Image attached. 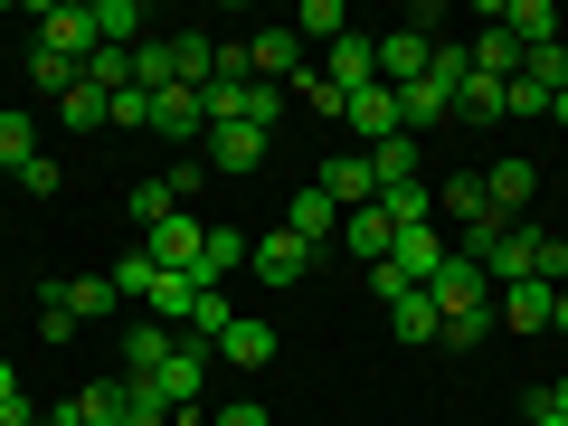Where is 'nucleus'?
Listing matches in <instances>:
<instances>
[{"instance_id":"nucleus-1","label":"nucleus","mask_w":568,"mask_h":426,"mask_svg":"<svg viewBox=\"0 0 568 426\" xmlns=\"http://www.w3.org/2000/svg\"><path fill=\"white\" fill-rule=\"evenodd\" d=\"M133 388H152V398H162V417H181V426H190V417H209V407H200V398H209V351L171 342V361L152 369V379H133Z\"/></svg>"},{"instance_id":"nucleus-2","label":"nucleus","mask_w":568,"mask_h":426,"mask_svg":"<svg viewBox=\"0 0 568 426\" xmlns=\"http://www.w3.org/2000/svg\"><path fill=\"white\" fill-rule=\"evenodd\" d=\"M426 294H436V332H446V323H465V313H493V275H484L474 256H446Z\"/></svg>"},{"instance_id":"nucleus-3","label":"nucleus","mask_w":568,"mask_h":426,"mask_svg":"<svg viewBox=\"0 0 568 426\" xmlns=\"http://www.w3.org/2000/svg\"><path fill=\"white\" fill-rule=\"evenodd\" d=\"M426 67H436V20H407V29H379V85L398 95V85H417Z\"/></svg>"},{"instance_id":"nucleus-4","label":"nucleus","mask_w":568,"mask_h":426,"mask_svg":"<svg viewBox=\"0 0 568 426\" xmlns=\"http://www.w3.org/2000/svg\"><path fill=\"white\" fill-rule=\"evenodd\" d=\"M246 265H256L265 284H304L313 265H323V246H304L294 227H265V237H246Z\"/></svg>"},{"instance_id":"nucleus-5","label":"nucleus","mask_w":568,"mask_h":426,"mask_svg":"<svg viewBox=\"0 0 568 426\" xmlns=\"http://www.w3.org/2000/svg\"><path fill=\"white\" fill-rule=\"evenodd\" d=\"M200 237H209V219H190V209H181V219H162L152 237H142V256L162 265V275H190V284H200Z\"/></svg>"},{"instance_id":"nucleus-6","label":"nucleus","mask_w":568,"mask_h":426,"mask_svg":"<svg viewBox=\"0 0 568 426\" xmlns=\"http://www.w3.org/2000/svg\"><path fill=\"white\" fill-rule=\"evenodd\" d=\"M313 190H323L342 219H351V209H369V200H379V181H369V152H332V162L313 171Z\"/></svg>"},{"instance_id":"nucleus-7","label":"nucleus","mask_w":568,"mask_h":426,"mask_svg":"<svg viewBox=\"0 0 568 426\" xmlns=\"http://www.w3.org/2000/svg\"><path fill=\"white\" fill-rule=\"evenodd\" d=\"M48 304H58L67 323H114L123 294H114V275H67V284H48Z\"/></svg>"},{"instance_id":"nucleus-8","label":"nucleus","mask_w":568,"mask_h":426,"mask_svg":"<svg viewBox=\"0 0 568 426\" xmlns=\"http://www.w3.org/2000/svg\"><path fill=\"white\" fill-rule=\"evenodd\" d=\"M549 304H559V284H503L493 294V332H549Z\"/></svg>"},{"instance_id":"nucleus-9","label":"nucleus","mask_w":568,"mask_h":426,"mask_svg":"<svg viewBox=\"0 0 568 426\" xmlns=\"http://www.w3.org/2000/svg\"><path fill=\"white\" fill-rule=\"evenodd\" d=\"M246 77L294 85V77H304V39H294V29H256V39H246Z\"/></svg>"},{"instance_id":"nucleus-10","label":"nucleus","mask_w":568,"mask_h":426,"mask_svg":"<svg viewBox=\"0 0 568 426\" xmlns=\"http://www.w3.org/2000/svg\"><path fill=\"white\" fill-rule=\"evenodd\" d=\"M265 142H275V133H256V123H209V171L246 181V171L265 162Z\"/></svg>"},{"instance_id":"nucleus-11","label":"nucleus","mask_w":568,"mask_h":426,"mask_svg":"<svg viewBox=\"0 0 568 426\" xmlns=\"http://www.w3.org/2000/svg\"><path fill=\"white\" fill-rule=\"evenodd\" d=\"M323 77L342 85V95L379 85V39H361V29H351V39H332V48H323Z\"/></svg>"},{"instance_id":"nucleus-12","label":"nucleus","mask_w":568,"mask_h":426,"mask_svg":"<svg viewBox=\"0 0 568 426\" xmlns=\"http://www.w3.org/2000/svg\"><path fill=\"white\" fill-rule=\"evenodd\" d=\"M284 227H294V237H304V246H342V209H332L323 200V190H294V200H284Z\"/></svg>"},{"instance_id":"nucleus-13","label":"nucleus","mask_w":568,"mask_h":426,"mask_svg":"<svg viewBox=\"0 0 568 426\" xmlns=\"http://www.w3.org/2000/svg\"><path fill=\"white\" fill-rule=\"evenodd\" d=\"M342 123L361 133V152H369V142L398 133V95H388V85H361V95H342Z\"/></svg>"},{"instance_id":"nucleus-14","label":"nucleus","mask_w":568,"mask_h":426,"mask_svg":"<svg viewBox=\"0 0 568 426\" xmlns=\"http://www.w3.org/2000/svg\"><path fill=\"white\" fill-rule=\"evenodd\" d=\"M369 181H379V190L426 181V142H417V133H388V142H369Z\"/></svg>"},{"instance_id":"nucleus-15","label":"nucleus","mask_w":568,"mask_h":426,"mask_svg":"<svg viewBox=\"0 0 568 426\" xmlns=\"http://www.w3.org/2000/svg\"><path fill=\"white\" fill-rule=\"evenodd\" d=\"M39 48H58V58L85 67V48H95V10H58V0H48V10H39Z\"/></svg>"},{"instance_id":"nucleus-16","label":"nucleus","mask_w":568,"mask_h":426,"mask_svg":"<svg viewBox=\"0 0 568 426\" xmlns=\"http://www.w3.org/2000/svg\"><path fill=\"white\" fill-rule=\"evenodd\" d=\"M219 361H227V369H265V361H275V323H256V313H237V323L219 332Z\"/></svg>"},{"instance_id":"nucleus-17","label":"nucleus","mask_w":568,"mask_h":426,"mask_svg":"<svg viewBox=\"0 0 568 426\" xmlns=\"http://www.w3.org/2000/svg\"><path fill=\"white\" fill-rule=\"evenodd\" d=\"M493 29H511V48H549L559 39V10H549V0H503Z\"/></svg>"},{"instance_id":"nucleus-18","label":"nucleus","mask_w":568,"mask_h":426,"mask_svg":"<svg viewBox=\"0 0 568 426\" xmlns=\"http://www.w3.org/2000/svg\"><path fill=\"white\" fill-rule=\"evenodd\" d=\"M465 67H474V77H493V85H511V77H521L511 29H474V39H465Z\"/></svg>"},{"instance_id":"nucleus-19","label":"nucleus","mask_w":568,"mask_h":426,"mask_svg":"<svg viewBox=\"0 0 568 426\" xmlns=\"http://www.w3.org/2000/svg\"><path fill=\"white\" fill-rule=\"evenodd\" d=\"M342 246H351V256H369V265H388V256H398V227L379 219V200H369V209H351V219H342Z\"/></svg>"},{"instance_id":"nucleus-20","label":"nucleus","mask_w":568,"mask_h":426,"mask_svg":"<svg viewBox=\"0 0 568 426\" xmlns=\"http://www.w3.org/2000/svg\"><path fill=\"white\" fill-rule=\"evenodd\" d=\"M29 162H39V114H29V104H0V171L20 181Z\"/></svg>"},{"instance_id":"nucleus-21","label":"nucleus","mask_w":568,"mask_h":426,"mask_svg":"<svg viewBox=\"0 0 568 426\" xmlns=\"http://www.w3.org/2000/svg\"><path fill=\"white\" fill-rule=\"evenodd\" d=\"M484 190H493V219H521V200L540 190V171L511 152V162H493V171H484Z\"/></svg>"},{"instance_id":"nucleus-22","label":"nucleus","mask_w":568,"mask_h":426,"mask_svg":"<svg viewBox=\"0 0 568 426\" xmlns=\"http://www.w3.org/2000/svg\"><path fill=\"white\" fill-rule=\"evenodd\" d=\"M436 209H446V219H465V227H484V219H493L484 171H455V181H436Z\"/></svg>"},{"instance_id":"nucleus-23","label":"nucleus","mask_w":568,"mask_h":426,"mask_svg":"<svg viewBox=\"0 0 568 426\" xmlns=\"http://www.w3.org/2000/svg\"><path fill=\"white\" fill-rule=\"evenodd\" d=\"M171 48V85H209L219 77V39H200V29H181V39H162Z\"/></svg>"},{"instance_id":"nucleus-24","label":"nucleus","mask_w":568,"mask_h":426,"mask_svg":"<svg viewBox=\"0 0 568 426\" xmlns=\"http://www.w3.org/2000/svg\"><path fill=\"white\" fill-rule=\"evenodd\" d=\"M379 219L398 227V237H407V227H436V190H426V181H398V190H379Z\"/></svg>"},{"instance_id":"nucleus-25","label":"nucleus","mask_w":568,"mask_h":426,"mask_svg":"<svg viewBox=\"0 0 568 426\" xmlns=\"http://www.w3.org/2000/svg\"><path fill=\"white\" fill-rule=\"evenodd\" d=\"M77 426H123V407H133V379H95V388H77Z\"/></svg>"},{"instance_id":"nucleus-26","label":"nucleus","mask_w":568,"mask_h":426,"mask_svg":"<svg viewBox=\"0 0 568 426\" xmlns=\"http://www.w3.org/2000/svg\"><path fill=\"white\" fill-rule=\"evenodd\" d=\"M190 304H200V284H190V275H152V294H142V313H152L162 332H181Z\"/></svg>"},{"instance_id":"nucleus-27","label":"nucleus","mask_w":568,"mask_h":426,"mask_svg":"<svg viewBox=\"0 0 568 426\" xmlns=\"http://www.w3.org/2000/svg\"><path fill=\"white\" fill-rule=\"evenodd\" d=\"M237 265H246V237H237V227H219V219H209V237H200V284H227Z\"/></svg>"},{"instance_id":"nucleus-28","label":"nucleus","mask_w":568,"mask_h":426,"mask_svg":"<svg viewBox=\"0 0 568 426\" xmlns=\"http://www.w3.org/2000/svg\"><path fill=\"white\" fill-rule=\"evenodd\" d=\"M142 29H152V20H142V0H95V39L104 48H142Z\"/></svg>"},{"instance_id":"nucleus-29","label":"nucleus","mask_w":568,"mask_h":426,"mask_svg":"<svg viewBox=\"0 0 568 426\" xmlns=\"http://www.w3.org/2000/svg\"><path fill=\"white\" fill-rule=\"evenodd\" d=\"M58 123H67V133H95V123H114V95H95V85H67V95H58Z\"/></svg>"},{"instance_id":"nucleus-30","label":"nucleus","mask_w":568,"mask_h":426,"mask_svg":"<svg viewBox=\"0 0 568 426\" xmlns=\"http://www.w3.org/2000/svg\"><path fill=\"white\" fill-rule=\"evenodd\" d=\"M171 342H181V332H162V323H152V332H123V379H152V369L171 361Z\"/></svg>"},{"instance_id":"nucleus-31","label":"nucleus","mask_w":568,"mask_h":426,"mask_svg":"<svg viewBox=\"0 0 568 426\" xmlns=\"http://www.w3.org/2000/svg\"><path fill=\"white\" fill-rule=\"evenodd\" d=\"M284 29H294V39H351V10H342V0H304V10H294V20H284Z\"/></svg>"},{"instance_id":"nucleus-32","label":"nucleus","mask_w":568,"mask_h":426,"mask_svg":"<svg viewBox=\"0 0 568 426\" xmlns=\"http://www.w3.org/2000/svg\"><path fill=\"white\" fill-rule=\"evenodd\" d=\"M162 219H181V190H171V171H162V181H133V227L152 237Z\"/></svg>"},{"instance_id":"nucleus-33","label":"nucleus","mask_w":568,"mask_h":426,"mask_svg":"<svg viewBox=\"0 0 568 426\" xmlns=\"http://www.w3.org/2000/svg\"><path fill=\"white\" fill-rule=\"evenodd\" d=\"M446 256H455V246L436 237V227H407V237H398V265H407L417 284H436V265H446Z\"/></svg>"},{"instance_id":"nucleus-34","label":"nucleus","mask_w":568,"mask_h":426,"mask_svg":"<svg viewBox=\"0 0 568 426\" xmlns=\"http://www.w3.org/2000/svg\"><path fill=\"white\" fill-rule=\"evenodd\" d=\"M521 85H540V95H568V48H521Z\"/></svg>"},{"instance_id":"nucleus-35","label":"nucleus","mask_w":568,"mask_h":426,"mask_svg":"<svg viewBox=\"0 0 568 426\" xmlns=\"http://www.w3.org/2000/svg\"><path fill=\"white\" fill-rule=\"evenodd\" d=\"M503 95H511V85H493V77H465L455 114H465V123H503Z\"/></svg>"},{"instance_id":"nucleus-36","label":"nucleus","mask_w":568,"mask_h":426,"mask_svg":"<svg viewBox=\"0 0 568 426\" xmlns=\"http://www.w3.org/2000/svg\"><path fill=\"white\" fill-rule=\"evenodd\" d=\"M388 323H398V342H436V294L417 284V294H407V304L388 313Z\"/></svg>"},{"instance_id":"nucleus-37","label":"nucleus","mask_w":568,"mask_h":426,"mask_svg":"<svg viewBox=\"0 0 568 426\" xmlns=\"http://www.w3.org/2000/svg\"><path fill=\"white\" fill-rule=\"evenodd\" d=\"M29 85H39V95H67V85H77V58H58V48H29Z\"/></svg>"},{"instance_id":"nucleus-38","label":"nucleus","mask_w":568,"mask_h":426,"mask_svg":"<svg viewBox=\"0 0 568 426\" xmlns=\"http://www.w3.org/2000/svg\"><path fill=\"white\" fill-rule=\"evenodd\" d=\"M294 104H304V114H342V85H332L323 67H304V77H294Z\"/></svg>"},{"instance_id":"nucleus-39","label":"nucleus","mask_w":568,"mask_h":426,"mask_svg":"<svg viewBox=\"0 0 568 426\" xmlns=\"http://www.w3.org/2000/svg\"><path fill=\"white\" fill-rule=\"evenodd\" d=\"M369 294H379V304H388V313H398V304H407V294H417V275H407V265H398V256H388V265H369Z\"/></svg>"},{"instance_id":"nucleus-40","label":"nucleus","mask_w":568,"mask_h":426,"mask_svg":"<svg viewBox=\"0 0 568 426\" xmlns=\"http://www.w3.org/2000/svg\"><path fill=\"white\" fill-rule=\"evenodd\" d=\"M152 275H162V265H152V256H142V246H133V256L114 265V294H123V304H142V294H152Z\"/></svg>"},{"instance_id":"nucleus-41","label":"nucleus","mask_w":568,"mask_h":426,"mask_svg":"<svg viewBox=\"0 0 568 426\" xmlns=\"http://www.w3.org/2000/svg\"><path fill=\"white\" fill-rule=\"evenodd\" d=\"M114 123H123V133H152V95H142V85H123V95H114Z\"/></svg>"},{"instance_id":"nucleus-42","label":"nucleus","mask_w":568,"mask_h":426,"mask_svg":"<svg viewBox=\"0 0 568 426\" xmlns=\"http://www.w3.org/2000/svg\"><path fill=\"white\" fill-rule=\"evenodd\" d=\"M484 332H493V313H465V323H446V332H436V342H446V351H474V342H484Z\"/></svg>"},{"instance_id":"nucleus-43","label":"nucleus","mask_w":568,"mask_h":426,"mask_svg":"<svg viewBox=\"0 0 568 426\" xmlns=\"http://www.w3.org/2000/svg\"><path fill=\"white\" fill-rule=\"evenodd\" d=\"M503 114H511V123H521V114H549V95H540V85H521V77H511V95H503Z\"/></svg>"},{"instance_id":"nucleus-44","label":"nucleus","mask_w":568,"mask_h":426,"mask_svg":"<svg viewBox=\"0 0 568 426\" xmlns=\"http://www.w3.org/2000/svg\"><path fill=\"white\" fill-rule=\"evenodd\" d=\"M123 426H171V417H162V398H152V388H133V407H123Z\"/></svg>"},{"instance_id":"nucleus-45","label":"nucleus","mask_w":568,"mask_h":426,"mask_svg":"<svg viewBox=\"0 0 568 426\" xmlns=\"http://www.w3.org/2000/svg\"><path fill=\"white\" fill-rule=\"evenodd\" d=\"M209 426H265V407H256V398H237V407H219Z\"/></svg>"},{"instance_id":"nucleus-46","label":"nucleus","mask_w":568,"mask_h":426,"mask_svg":"<svg viewBox=\"0 0 568 426\" xmlns=\"http://www.w3.org/2000/svg\"><path fill=\"white\" fill-rule=\"evenodd\" d=\"M10 398H20V369H10V361H0V407H10Z\"/></svg>"},{"instance_id":"nucleus-47","label":"nucleus","mask_w":568,"mask_h":426,"mask_svg":"<svg viewBox=\"0 0 568 426\" xmlns=\"http://www.w3.org/2000/svg\"><path fill=\"white\" fill-rule=\"evenodd\" d=\"M549 332H568V284H559V304H549Z\"/></svg>"},{"instance_id":"nucleus-48","label":"nucleus","mask_w":568,"mask_h":426,"mask_svg":"<svg viewBox=\"0 0 568 426\" xmlns=\"http://www.w3.org/2000/svg\"><path fill=\"white\" fill-rule=\"evenodd\" d=\"M530 426H568V417H549V407H530Z\"/></svg>"},{"instance_id":"nucleus-49","label":"nucleus","mask_w":568,"mask_h":426,"mask_svg":"<svg viewBox=\"0 0 568 426\" xmlns=\"http://www.w3.org/2000/svg\"><path fill=\"white\" fill-rule=\"evenodd\" d=\"M559 246H568V227H559Z\"/></svg>"},{"instance_id":"nucleus-50","label":"nucleus","mask_w":568,"mask_h":426,"mask_svg":"<svg viewBox=\"0 0 568 426\" xmlns=\"http://www.w3.org/2000/svg\"><path fill=\"white\" fill-rule=\"evenodd\" d=\"M190 426H209V417H190Z\"/></svg>"}]
</instances>
